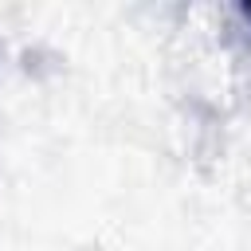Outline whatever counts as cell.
<instances>
[{
    "label": "cell",
    "mask_w": 251,
    "mask_h": 251,
    "mask_svg": "<svg viewBox=\"0 0 251 251\" xmlns=\"http://www.w3.org/2000/svg\"><path fill=\"white\" fill-rule=\"evenodd\" d=\"M243 16H247V20H251V4H243Z\"/></svg>",
    "instance_id": "6da1fadb"
}]
</instances>
